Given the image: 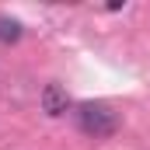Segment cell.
Returning <instances> with one entry per match:
<instances>
[{
	"instance_id": "obj_1",
	"label": "cell",
	"mask_w": 150,
	"mask_h": 150,
	"mask_svg": "<svg viewBox=\"0 0 150 150\" xmlns=\"http://www.w3.org/2000/svg\"><path fill=\"white\" fill-rule=\"evenodd\" d=\"M74 115H77L80 133H87V136H94V140L112 136L115 129H119V115H115L112 105H105V101H84V105H77Z\"/></svg>"
},
{
	"instance_id": "obj_2",
	"label": "cell",
	"mask_w": 150,
	"mask_h": 150,
	"mask_svg": "<svg viewBox=\"0 0 150 150\" xmlns=\"http://www.w3.org/2000/svg\"><path fill=\"white\" fill-rule=\"evenodd\" d=\"M67 108H70V98H67V91H63L59 84H45V87H42V112L56 119V115H63Z\"/></svg>"
},
{
	"instance_id": "obj_3",
	"label": "cell",
	"mask_w": 150,
	"mask_h": 150,
	"mask_svg": "<svg viewBox=\"0 0 150 150\" xmlns=\"http://www.w3.org/2000/svg\"><path fill=\"white\" fill-rule=\"evenodd\" d=\"M21 38V25L14 18H0V42H18Z\"/></svg>"
}]
</instances>
